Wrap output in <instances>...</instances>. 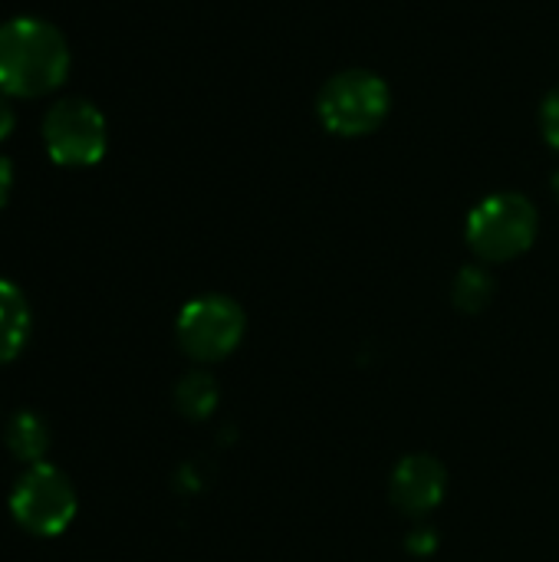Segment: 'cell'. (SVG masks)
Returning <instances> with one entry per match:
<instances>
[{"label": "cell", "mask_w": 559, "mask_h": 562, "mask_svg": "<svg viewBox=\"0 0 559 562\" xmlns=\"http://www.w3.org/2000/svg\"><path fill=\"white\" fill-rule=\"evenodd\" d=\"M30 329L33 316L26 296L10 280H0V366L23 352V346L30 342Z\"/></svg>", "instance_id": "obj_8"}, {"label": "cell", "mask_w": 559, "mask_h": 562, "mask_svg": "<svg viewBox=\"0 0 559 562\" xmlns=\"http://www.w3.org/2000/svg\"><path fill=\"white\" fill-rule=\"evenodd\" d=\"M409 550L412 553H432L435 550V530H415L409 537Z\"/></svg>", "instance_id": "obj_14"}, {"label": "cell", "mask_w": 559, "mask_h": 562, "mask_svg": "<svg viewBox=\"0 0 559 562\" xmlns=\"http://www.w3.org/2000/svg\"><path fill=\"white\" fill-rule=\"evenodd\" d=\"M247 333V313L237 300L224 293H204L181 306L175 336L185 356L194 362H221L227 359Z\"/></svg>", "instance_id": "obj_4"}, {"label": "cell", "mask_w": 559, "mask_h": 562, "mask_svg": "<svg viewBox=\"0 0 559 562\" xmlns=\"http://www.w3.org/2000/svg\"><path fill=\"white\" fill-rule=\"evenodd\" d=\"M392 109L389 82L369 69H346L326 79L316 99L320 122L339 138L372 135Z\"/></svg>", "instance_id": "obj_3"}, {"label": "cell", "mask_w": 559, "mask_h": 562, "mask_svg": "<svg viewBox=\"0 0 559 562\" xmlns=\"http://www.w3.org/2000/svg\"><path fill=\"white\" fill-rule=\"evenodd\" d=\"M10 188H13V165H10V158L0 155V207L10 198Z\"/></svg>", "instance_id": "obj_15"}, {"label": "cell", "mask_w": 559, "mask_h": 562, "mask_svg": "<svg viewBox=\"0 0 559 562\" xmlns=\"http://www.w3.org/2000/svg\"><path fill=\"white\" fill-rule=\"evenodd\" d=\"M550 188H554V194H557V201H559V171L554 175V181H550Z\"/></svg>", "instance_id": "obj_16"}, {"label": "cell", "mask_w": 559, "mask_h": 562, "mask_svg": "<svg viewBox=\"0 0 559 562\" xmlns=\"http://www.w3.org/2000/svg\"><path fill=\"white\" fill-rule=\"evenodd\" d=\"M540 132H544L547 145L559 151V89H554L540 105Z\"/></svg>", "instance_id": "obj_12"}, {"label": "cell", "mask_w": 559, "mask_h": 562, "mask_svg": "<svg viewBox=\"0 0 559 562\" xmlns=\"http://www.w3.org/2000/svg\"><path fill=\"white\" fill-rule=\"evenodd\" d=\"M540 214L530 204V198L517 191H497L484 198L465 224L468 247L484 263H507L527 254L537 240Z\"/></svg>", "instance_id": "obj_2"}, {"label": "cell", "mask_w": 559, "mask_h": 562, "mask_svg": "<svg viewBox=\"0 0 559 562\" xmlns=\"http://www.w3.org/2000/svg\"><path fill=\"white\" fill-rule=\"evenodd\" d=\"M13 128H16V109H13V99L0 92V142H7Z\"/></svg>", "instance_id": "obj_13"}, {"label": "cell", "mask_w": 559, "mask_h": 562, "mask_svg": "<svg viewBox=\"0 0 559 562\" xmlns=\"http://www.w3.org/2000/svg\"><path fill=\"white\" fill-rule=\"evenodd\" d=\"M7 448L16 461L40 464L49 451V431L46 422L33 412H20L7 425Z\"/></svg>", "instance_id": "obj_9"}, {"label": "cell", "mask_w": 559, "mask_h": 562, "mask_svg": "<svg viewBox=\"0 0 559 562\" xmlns=\"http://www.w3.org/2000/svg\"><path fill=\"white\" fill-rule=\"evenodd\" d=\"M448 494V471L435 454H409L392 468L389 501L409 517H428Z\"/></svg>", "instance_id": "obj_7"}, {"label": "cell", "mask_w": 559, "mask_h": 562, "mask_svg": "<svg viewBox=\"0 0 559 562\" xmlns=\"http://www.w3.org/2000/svg\"><path fill=\"white\" fill-rule=\"evenodd\" d=\"M76 504L79 501L69 477L46 461L30 464L10 491V514L33 537H59L72 524Z\"/></svg>", "instance_id": "obj_5"}, {"label": "cell", "mask_w": 559, "mask_h": 562, "mask_svg": "<svg viewBox=\"0 0 559 562\" xmlns=\"http://www.w3.org/2000/svg\"><path fill=\"white\" fill-rule=\"evenodd\" d=\"M66 36L40 16L0 23V92L10 99H40L69 76Z\"/></svg>", "instance_id": "obj_1"}, {"label": "cell", "mask_w": 559, "mask_h": 562, "mask_svg": "<svg viewBox=\"0 0 559 562\" xmlns=\"http://www.w3.org/2000/svg\"><path fill=\"white\" fill-rule=\"evenodd\" d=\"M221 402V389L208 372H188L178 385H175V405L185 418L191 422H204L214 415Z\"/></svg>", "instance_id": "obj_10"}, {"label": "cell", "mask_w": 559, "mask_h": 562, "mask_svg": "<svg viewBox=\"0 0 559 562\" xmlns=\"http://www.w3.org/2000/svg\"><path fill=\"white\" fill-rule=\"evenodd\" d=\"M46 155L63 168H89L102 161L109 145L105 115L86 99H59L43 115Z\"/></svg>", "instance_id": "obj_6"}, {"label": "cell", "mask_w": 559, "mask_h": 562, "mask_svg": "<svg viewBox=\"0 0 559 562\" xmlns=\"http://www.w3.org/2000/svg\"><path fill=\"white\" fill-rule=\"evenodd\" d=\"M494 293H497V283H494L491 270L478 267V263L461 267V273L455 277V286H451V300L461 313H484L491 306Z\"/></svg>", "instance_id": "obj_11"}]
</instances>
